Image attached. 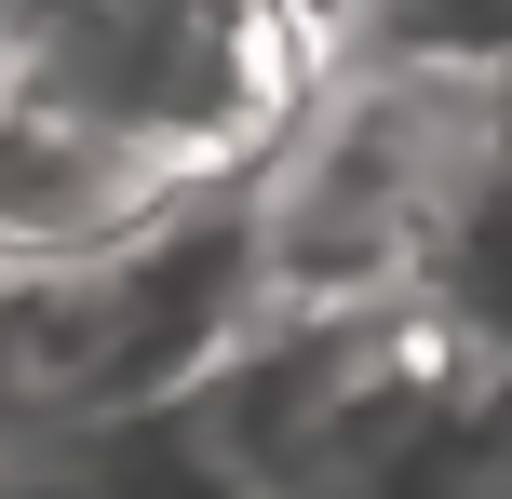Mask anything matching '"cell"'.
<instances>
[{
  "mask_svg": "<svg viewBox=\"0 0 512 499\" xmlns=\"http://www.w3.org/2000/svg\"><path fill=\"white\" fill-rule=\"evenodd\" d=\"M324 41L337 0H14L0 81L216 203L270 176V149L310 122V95L337 81Z\"/></svg>",
  "mask_w": 512,
  "mask_h": 499,
  "instance_id": "cell-1",
  "label": "cell"
},
{
  "mask_svg": "<svg viewBox=\"0 0 512 499\" xmlns=\"http://www.w3.org/2000/svg\"><path fill=\"white\" fill-rule=\"evenodd\" d=\"M486 95L499 81L351 54L256 176L270 311H418L432 243H445L459 176H472V135H486Z\"/></svg>",
  "mask_w": 512,
  "mask_h": 499,
  "instance_id": "cell-2",
  "label": "cell"
},
{
  "mask_svg": "<svg viewBox=\"0 0 512 499\" xmlns=\"http://www.w3.org/2000/svg\"><path fill=\"white\" fill-rule=\"evenodd\" d=\"M176 216H189V189L162 162H135L122 135L0 81V270H95V257H135L149 230H176Z\"/></svg>",
  "mask_w": 512,
  "mask_h": 499,
  "instance_id": "cell-3",
  "label": "cell"
},
{
  "mask_svg": "<svg viewBox=\"0 0 512 499\" xmlns=\"http://www.w3.org/2000/svg\"><path fill=\"white\" fill-rule=\"evenodd\" d=\"M472 351H512V81L486 95V135H472V176H459V216L432 243V297Z\"/></svg>",
  "mask_w": 512,
  "mask_h": 499,
  "instance_id": "cell-4",
  "label": "cell"
},
{
  "mask_svg": "<svg viewBox=\"0 0 512 499\" xmlns=\"http://www.w3.org/2000/svg\"><path fill=\"white\" fill-rule=\"evenodd\" d=\"M364 54H391V68H459V81H512V0H364Z\"/></svg>",
  "mask_w": 512,
  "mask_h": 499,
  "instance_id": "cell-5",
  "label": "cell"
}]
</instances>
